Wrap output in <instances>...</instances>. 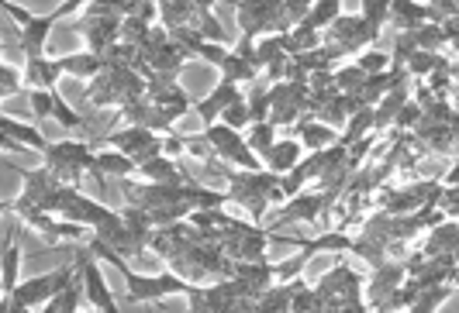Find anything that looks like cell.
<instances>
[{
  "label": "cell",
  "mask_w": 459,
  "mask_h": 313,
  "mask_svg": "<svg viewBox=\"0 0 459 313\" xmlns=\"http://www.w3.org/2000/svg\"><path fill=\"white\" fill-rule=\"evenodd\" d=\"M418 114H425V111H422V103H404V111H397V121H393V125L397 127L415 125V121H418Z\"/></svg>",
  "instance_id": "42"
},
{
  "label": "cell",
  "mask_w": 459,
  "mask_h": 313,
  "mask_svg": "<svg viewBox=\"0 0 459 313\" xmlns=\"http://www.w3.org/2000/svg\"><path fill=\"white\" fill-rule=\"evenodd\" d=\"M197 32L214 45H229V32L218 25V18L211 14V7H197Z\"/></svg>",
  "instance_id": "24"
},
{
  "label": "cell",
  "mask_w": 459,
  "mask_h": 313,
  "mask_svg": "<svg viewBox=\"0 0 459 313\" xmlns=\"http://www.w3.org/2000/svg\"><path fill=\"white\" fill-rule=\"evenodd\" d=\"M90 172H97V176H114V179H125V176H131V172H138V165H135V158H128L125 152L111 149V152H97V156H94Z\"/></svg>",
  "instance_id": "14"
},
{
  "label": "cell",
  "mask_w": 459,
  "mask_h": 313,
  "mask_svg": "<svg viewBox=\"0 0 459 313\" xmlns=\"http://www.w3.org/2000/svg\"><path fill=\"white\" fill-rule=\"evenodd\" d=\"M21 80H25V87H28V90H59V80H63V65H59V59H49V56H38V59H25Z\"/></svg>",
  "instance_id": "5"
},
{
  "label": "cell",
  "mask_w": 459,
  "mask_h": 313,
  "mask_svg": "<svg viewBox=\"0 0 459 313\" xmlns=\"http://www.w3.org/2000/svg\"><path fill=\"white\" fill-rule=\"evenodd\" d=\"M435 65H439V56H435V52H425V49H418V52H411V56H408L404 73H408V76H432V73H435Z\"/></svg>",
  "instance_id": "29"
},
{
  "label": "cell",
  "mask_w": 459,
  "mask_h": 313,
  "mask_svg": "<svg viewBox=\"0 0 459 313\" xmlns=\"http://www.w3.org/2000/svg\"><path fill=\"white\" fill-rule=\"evenodd\" d=\"M28 103H32V114L38 121L52 118V90H28Z\"/></svg>",
  "instance_id": "36"
},
{
  "label": "cell",
  "mask_w": 459,
  "mask_h": 313,
  "mask_svg": "<svg viewBox=\"0 0 459 313\" xmlns=\"http://www.w3.org/2000/svg\"><path fill=\"white\" fill-rule=\"evenodd\" d=\"M83 313H100V310H97V307H90V310H83Z\"/></svg>",
  "instance_id": "47"
},
{
  "label": "cell",
  "mask_w": 459,
  "mask_h": 313,
  "mask_svg": "<svg viewBox=\"0 0 459 313\" xmlns=\"http://www.w3.org/2000/svg\"><path fill=\"white\" fill-rule=\"evenodd\" d=\"M218 73H222V80H229V83H253L260 73L253 69V65L245 63L242 56H235L229 49V56H225V63L218 65Z\"/></svg>",
  "instance_id": "18"
},
{
  "label": "cell",
  "mask_w": 459,
  "mask_h": 313,
  "mask_svg": "<svg viewBox=\"0 0 459 313\" xmlns=\"http://www.w3.org/2000/svg\"><path fill=\"white\" fill-rule=\"evenodd\" d=\"M307 183H311V179H307V169H304V162H300V165H294L287 176H280V193H284V200H294Z\"/></svg>",
  "instance_id": "30"
},
{
  "label": "cell",
  "mask_w": 459,
  "mask_h": 313,
  "mask_svg": "<svg viewBox=\"0 0 459 313\" xmlns=\"http://www.w3.org/2000/svg\"><path fill=\"white\" fill-rule=\"evenodd\" d=\"M245 103H249V118H253V125H256V121H269V107H273L269 90H253V96H249Z\"/></svg>",
  "instance_id": "34"
},
{
  "label": "cell",
  "mask_w": 459,
  "mask_h": 313,
  "mask_svg": "<svg viewBox=\"0 0 459 313\" xmlns=\"http://www.w3.org/2000/svg\"><path fill=\"white\" fill-rule=\"evenodd\" d=\"M18 269H21V245L14 238H4V248H0V293H14L18 286Z\"/></svg>",
  "instance_id": "13"
},
{
  "label": "cell",
  "mask_w": 459,
  "mask_h": 313,
  "mask_svg": "<svg viewBox=\"0 0 459 313\" xmlns=\"http://www.w3.org/2000/svg\"><path fill=\"white\" fill-rule=\"evenodd\" d=\"M273 141H276V127L269 125V121H256V125H249V131H245V145L260 158L273 149Z\"/></svg>",
  "instance_id": "19"
},
{
  "label": "cell",
  "mask_w": 459,
  "mask_h": 313,
  "mask_svg": "<svg viewBox=\"0 0 459 313\" xmlns=\"http://www.w3.org/2000/svg\"><path fill=\"white\" fill-rule=\"evenodd\" d=\"M0 11H4L7 18H14V25H18V28H25V25L35 18L28 7H21V4H14V0H0Z\"/></svg>",
  "instance_id": "39"
},
{
  "label": "cell",
  "mask_w": 459,
  "mask_h": 313,
  "mask_svg": "<svg viewBox=\"0 0 459 313\" xmlns=\"http://www.w3.org/2000/svg\"><path fill=\"white\" fill-rule=\"evenodd\" d=\"M331 76H335V90L338 94H362V87H366V73L356 63L335 69Z\"/></svg>",
  "instance_id": "22"
},
{
  "label": "cell",
  "mask_w": 459,
  "mask_h": 313,
  "mask_svg": "<svg viewBox=\"0 0 459 313\" xmlns=\"http://www.w3.org/2000/svg\"><path fill=\"white\" fill-rule=\"evenodd\" d=\"M138 176L149 179V183H191V179L176 169V158H166V156L138 162Z\"/></svg>",
  "instance_id": "11"
},
{
  "label": "cell",
  "mask_w": 459,
  "mask_h": 313,
  "mask_svg": "<svg viewBox=\"0 0 459 313\" xmlns=\"http://www.w3.org/2000/svg\"><path fill=\"white\" fill-rule=\"evenodd\" d=\"M118 276L125 279V296L131 303H163L166 296H176V293H191L194 282H187L176 272H156V276H145V272H135L131 265L118 269Z\"/></svg>",
  "instance_id": "2"
},
{
  "label": "cell",
  "mask_w": 459,
  "mask_h": 313,
  "mask_svg": "<svg viewBox=\"0 0 459 313\" xmlns=\"http://www.w3.org/2000/svg\"><path fill=\"white\" fill-rule=\"evenodd\" d=\"M73 265H76V272H80V279H83V296L90 300V307H97L100 313H121V307L114 303L111 286L104 279V269H100L97 258L90 255V248L73 251Z\"/></svg>",
  "instance_id": "4"
},
{
  "label": "cell",
  "mask_w": 459,
  "mask_h": 313,
  "mask_svg": "<svg viewBox=\"0 0 459 313\" xmlns=\"http://www.w3.org/2000/svg\"><path fill=\"white\" fill-rule=\"evenodd\" d=\"M338 14H342V0H315V7L307 11V18H304L300 25L315 28V32H325L328 25L338 18Z\"/></svg>",
  "instance_id": "17"
},
{
  "label": "cell",
  "mask_w": 459,
  "mask_h": 313,
  "mask_svg": "<svg viewBox=\"0 0 459 313\" xmlns=\"http://www.w3.org/2000/svg\"><path fill=\"white\" fill-rule=\"evenodd\" d=\"M415 42H418V49H425V52H439V49H446V32H442V25L425 21L422 28H415Z\"/></svg>",
  "instance_id": "26"
},
{
  "label": "cell",
  "mask_w": 459,
  "mask_h": 313,
  "mask_svg": "<svg viewBox=\"0 0 459 313\" xmlns=\"http://www.w3.org/2000/svg\"><path fill=\"white\" fill-rule=\"evenodd\" d=\"M0 52H4V45H0Z\"/></svg>",
  "instance_id": "48"
},
{
  "label": "cell",
  "mask_w": 459,
  "mask_h": 313,
  "mask_svg": "<svg viewBox=\"0 0 459 313\" xmlns=\"http://www.w3.org/2000/svg\"><path fill=\"white\" fill-rule=\"evenodd\" d=\"M391 21L401 32H415L425 21H432V7L418 0H391Z\"/></svg>",
  "instance_id": "10"
},
{
  "label": "cell",
  "mask_w": 459,
  "mask_h": 313,
  "mask_svg": "<svg viewBox=\"0 0 459 313\" xmlns=\"http://www.w3.org/2000/svg\"><path fill=\"white\" fill-rule=\"evenodd\" d=\"M325 207H328L325 193H297L294 200H287L284 214H276V224H284V220H315L322 218Z\"/></svg>",
  "instance_id": "9"
},
{
  "label": "cell",
  "mask_w": 459,
  "mask_h": 313,
  "mask_svg": "<svg viewBox=\"0 0 459 313\" xmlns=\"http://www.w3.org/2000/svg\"><path fill=\"white\" fill-rule=\"evenodd\" d=\"M235 100H238V83L218 80V83H214V90L204 96L194 111H197V118L204 121V127H207V125H214V121L222 118V111H225L229 103H235Z\"/></svg>",
  "instance_id": "6"
},
{
  "label": "cell",
  "mask_w": 459,
  "mask_h": 313,
  "mask_svg": "<svg viewBox=\"0 0 459 313\" xmlns=\"http://www.w3.org/2000/svg\"><path fill=\"white\" fill-rule=\"evenodd\" d=\"M0 131H7L14 141H21V145H25V149H32V152H45V149L52 145L42 131L21 125V121H14V118H7V114H0Z\"/></svg>",
  "instance_id": "16"
},
{
  "label": "cell",
  "mask_w": 459,
  "mask_h": 313,
  "mask_svg": "<svg viewBox=\"0 0 459 313\" xmlns=\"http://www.w3.org/2000/svg\"><path fill=\"white\" fill-rule=\"evenodd\" d=\"M225 56H229V49H225V45H214V42H204V45L197 49V59H204V63L214 65V69L225 63Z\"/></svg>",
  "instance_id": "37"
},
{
  "label": "cell",
  "mask_w": 459,
  "mask_h": 313,
  "mask_svg": "<svg viewBox=\"0 0 459 313\" xmlns=\"http://www.w3.org/2000/svg\"><path fill=\"white\" fill-rule=\"evenodd\" d=\"M25 90V80H21V69L7 65L0 59V96H14Z\"/></svg>",
  "instance_id": "31"
},
{
  "label": "cell",
  "mask_w": 459,
  "mask_h": 313,
  "mask_svg": "<svg viewBox=\"0 0 459 313\" xmlns=\"http://www.w3.org/2000/svg\"><path fill=\"white\" fill-rule=\"evenodd\" d=\"M187 141V152L194 158H214V149H211V141L204 138V134H191V138H183Z\"/></svg>",
  "instance_id": "40"
},
{
  "label": "cell",
  "mask_w": 459,
  "mask_h": 313,
  "mask_svg": "<svg viewBox=\"0 0 459 313\" xmlns=\"http://www.w3.org/2000/svg\"><path fill=\"white\" fill-rule=\"evenodd\" d=\"M311 7H315V0H284V14H287L291 25H300Z\"/></svg>",
  "instance_id": "38"
},
{
  "label": "cell",
  "mask_w": 459,
  "mask_h": 313,
  "mask_svg": "<svg viewBox=\"0 0 459 313\" xmlns=\"http://www.w3.org/2000/svg\"><path fill=\"white\" fill-rule=\"evenodd\" d=\"M446 296H449V286H425V289L415 296L411 313H435L446 303Z\"/></svg>",
  "instance_id": "25"
},
{
  "label": "cell",
  "mask_w": 459,
  "mask_h": 313,
  "mask_svg": "<svg viewBox=\"0 0 459 313\" xmlns=\"http://www.w3.org/2000/svg\"><path fill=\"white\" fill-rule=\"evenodd\" d=\"M373 118H377V107H362V111H356L353 118H349V131L338 138V145H356L360 138H366V131L373 127Z\"/></svg>",
  "instance_id": "20"
},
{
  "label": "cell",
  "mask_w": 459,
  "mask_h": 313,
  "mask_svg": "<svg viewBox=\"0 0 459 313\" xmlns=\"http://www.w3.org/2000/svg\"><path fill=\"white\" fill-rule=\"evenodd\" d=\"M52 121L63 127V131H83V127H87V121L66 103L59 90H52Z\"/></svg>",
  "instance_id": "21"
},
{
  "label": "cell",
  "mask_w": 459,
  "mask_h": 313,
  "mask_svg": "<svg viewBox=\"0 0 459 313\" xmlns=\"http://www.w3.org/2000/svg\"><path fill=\"white\" fill-rule=\"evenodd\" d=\"M7 210H14V200H0V214H7Z\"/></svg>",
  "instance_id": "46"
},
{
  "label": "cell",
  "mask_w": 459,
  "mask_h": 313,
  "mask_svg": "<svg viewBox=\"0 0 459 313\" xmlns=\"http://www.w3.org/2000/svg\"><path fill=\"white\" fill-rule=\"evenodd\" d=\"M362 18L384 28V21H391V0H362Z\"/></svg>",
  "instance_id": "33"
},
{
  "label": "cell",
  "mask_w": 459,
  "mask_h": 313,
  "mask_svg": "<svg viewBox=\"0 0 459 313\" xmlns=\"http://www.w3.org/2000/svg\"><path fill=\"white\" fill-rule=\"evenodd\" d=\"M415 224H422V227H439V224H442V210H439V207H425Z\"/></svg>",
  "instance_id": "44"
},
{
  "label": "cell",
  "mask_w": 459,
  "mask_h": 313,
  "mask_svg": "<svg viewBox=\"0 0 459 313\" xmlns=\"http://www.w3.org/2000/svg\"><path fill=\"white\" fill-rule=\"evenodd\" d=\"M187 152V141L183 138H176V134H163V156L166 158H180Z\"/></svg>",
  "instance_id": "41"
},
{
  "label": "cell",
  "mask_w": 459,
  "mask_h": 313,
  "mask_svg": "<svg viewBox=\"0 0 459 313\" xmlns=\"http://www.w3.org/2000/svg\"><path fill=\"white\" fill-rule=\"evenodd\" d=\"M300 156H304V145L297 138H276L273 149L262 156V169H269L276 176H287L294 165H300Z\"/></svg>",
  "instance_id": "7"
},
{
  "label": "cell",
  "mask_w": 459,
  "mask_h": 313,
  "mask_svg": "<svg viewBox=\"0 0 459 313\" xmlns=\"http://www.w3.org/2000/svg\"><path fill=\"white\" fill-rule=\"evenodd\" d=\"M294 131H297V141H300L304 149H311V152L331 149V145L338 141L335 127H328L325 121H318V118H300L294 125Z\"/></svg>",
  "instance_id": "8"
},
{
  "label": "cell",
  "mask_w": 459,
  "mask_h": 313,
  "mask_svg": "<svg viewBox=\"0 0 459 313\" xmlns=\"http://www.w3.org/2000/svg\"><path fill=\"white\" fill-rule=\"evenodd\" d=\"M204 138L211 141L214 149V158H225L231 162V169H245V172H256L262 165V158L245 145V134L242 131H231L229 125L214 121V125L204 127Z\"/></svg>",
  "instance_id": "3"
},
{
  "label": "cell",
  "mask_w": 459,
  "mask_h": 313,
  "mask_svg": "<svg viewBox=\"0 0 459 313\" xmlns=\"http://www.w3.org/2000/svg\"><path fill=\"white\" fill-rule=\"evenodd\" d=\"M397 282H401V269L393 272V265H380L373 282H370V293H373V296H377V293H387V296H391L393 289H397Z\"/></svg>",
  "instance_id": "32"
},
{
  "label": "cell",
  "mask_w": 459,
  "mask_h": 313,
  "mask_svg": "<svg viewBox=\"0 0 459 313\" xmlns=\"http://www.w3.org/2000/svg\"><path fill=\"white\" fill-rule=\"evenodd\" d=\"M87 248H90V255H94L97 262H107V265H114V269H125V265H128V262H125V255L114 248V245H107L104 238H97V234L87 241Z\"/></svg>",
  "instance_id": "28"
},
{
  "label": "cell",
  "mask_w": 459,
  "mask_h": 313,
  "mask_svg": "<svg viewBox=\"0 0 459 313\" xmlns=\"http://www.w3.org/2000/svg\"><path fill=\"white\" fill-rule=\"evenodd\" d=\"M59 65H63V76H73V80H94L104 73V59L97 52H69V56H59Z\"/></svg>",
  "instance_id": "12"
},
{
  "label": "cell",
  "mask_w": 459,
  "mask_h": 313,
  "mask_svg": "<svg viewBox=\"0 0 459 313\" xmlns=\"http://www.w3.org/2000/svg\"><path fill=\"white\" fill-rule=\"evenodd\" d=\"M446 183H449V187H459V165H453V169H449V176H446Z\"/></svg>",
  "instance_id": "45"
},
{
  "label": "cell",
  "mask_w": 459,
  "mask_h": 313,
  "mask_svg": "<svg viewBox=\"0 0 459 313\" xmlns=\"http://www.w3.org/2000/svg\"><path fill=\"white\" fill-rule=\"evenodd\" d=\"M366 76H377V73H387V65H391V56H384V52H360V59H356Z\"/></svg>",
  "instance_id": "35"
},
{
  "label": "cell",
  "mask_w": 459,
  "mask_h": 313,
  "mask_svg": "<svg viewBox=\"0 0 459 313\" xmlns=\"http://www.w3.org/2000/svg\"><path fill=\"white\" fill-rule=\"evenodd\" d=\"M0 152H4V156H28L32 149H25V145H21V141H14L7 131H0Z\"/></svg>",
  "instance_id": "43"
},
{
  "label": "cell",
  "mask_w": 459,
  "mask_h": 313,
  "mask_svg": "<svg viewBox=\"0 0 459 313\" xmlns=\"http://www.w3.org/2000/svg\"><path fill=\"white\" fill-rule=\"evenodd\" d=\"M83 100H87L90 107H111V103H118V107H121V90L114 87L111 69H104L100 76H94V83L83 90Z\"/></svg>",
  "instance_id": "15"
},
{
  "label": "cell",
  "mask_w": 459,
  "mask_h": 313,
  "mask_svg": "<svg viewBox=\"0 0 459 313\" xmlns=\"http://www.w3.org/2000/svg\"><path fill=\"white\" fill-rule=\"evenodd\" d=\"M294 245L300 251H307V258H311V255H318V251H346V248H353V241H349L346 234H338V231H335V234H325V238H318V241H304V238H297Z\"/></svg>",
  "instance_id": "23"
},
{
  "label": "cell",
  "mask_w": 459,
  "mask_h": 313,
  "mask_svg": "<svg viewBox=\"0 0 459 313\" xmlns=\"http://www.w3.org/2000/svg\"><path fill=\"white\" fill-rule=\"evenodd\" d=\"M238 11V32L249 38L260 34H287L294 25L284 14V0H231Z\"/></svg>",
  "instance_id": "1"
},
{
  "label": "cell",
  "mask_w": 459,
  "mask_h": 313,
  "mask_svg": "<svg viewBox=\"0 0 459 313\" xmlns=\"http://www.w3.org/2000/svg\"><path fill=\"white\" fill-rule=\"evenodd\" d=\"M222 125H229L231 131H245V127L253 125V118H249V103L238 96L235 103H229L225 111H222V118H218Z\"/></svg>",
  "instance_id": "27"
}]
</instances>
